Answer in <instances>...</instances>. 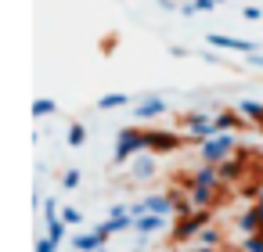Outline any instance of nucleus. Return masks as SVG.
<instances>
[{"label": "nucleus", "instance_id": "nucleus-6", "mask_svg": "<svg viewBox=\"0 0 263 252\" xmlns=\"http://www.w3.org/2000/svg\"><path fill=\"white\" fill-rule=\"evenodd\" d=\"M209 40V47H216V51H234V54H252V51H259L252 40H241V36H223V33H209L205 36Z\"/></svg>", "mask_w": 263, "mask_h": 252}, {"label": "nucleus", "instance_id": "nucleus-33", "mask_svg": "<svg viewBox=\"0 0 263 252\" xmlns=\"http://www.w3.org/2000/svg\"><path fill=\"white\" fill-rule=\"evenodd\" d=\"M191 252H216V248H209V245H195Z\"/></svg>", "mask_w": 263, "mask_h": 252}, {"label": "nucleus", "instance_id": "nucleus-2", "mask_svg": "<svg viewBox=\"0 0 263 252\" xmlns=\"http://www.w3.org/2000/svg\"><path fill=\"white\" fill-rule=\"evenodd\" d=\"M234 133H238V130H216L213 137H205V141H202V162L220 166L223 159H231L234 148H238V137H234Z\"/></svg>", "mask_w": 263, "mask_h": 252}, {"label": "nucleus", "instance_id": "nucleus-4", "mask_svg": "<svg viewBox=\"0 0 263 252\" xmlns=\"http://www.w3.org/2000/svg\"><path fill=\"white\" fill-rule=\"evenodd\" d=\"M209 223V209H195V212H187V216H180L177 220V230H173V241H191V238H198V230Z\"/></svg>", "mask_w": 263, "mask_h": 252}, {"label": "nucleus", "instance_id": "nucleus-35", "mask_svg": "<svg viewBox=\"0 0 263 252\" xmlns=\"http://www.w3.org/2000/svg\"><path fill=\"white\" fill-rule=\"evenodd\" d=\"M216 4H227V0H216Z\"/></svg>", "mask_w": 263, "mask_h": 252}, {"label": "nucleus", "instance_id": "nucleus-15", "mask_svg": "<svg viewBox=\"0 0 263 252\" xmlns=\"http://www.w3.org/2000/svg\"><path fill=\"white\" fill-rule=\"evenodd\" d=\"M238 108H241V115H245L249 123H263V101H256V98H241Z\"/></svg>", "mask_w": 263, "mask_h": 252}, {"label": "nucleus", "instance_id": "nucleus-34", "mask_svg": "<svg viewBox=\"0 0 263 252\" xmlns=\"http://www.w3.org/2000/svg\"><path fill=\"white\" fill-rule=\"evenodd\" d=\"M98 252H108V248H105V245H101V248H98Z\"/></svg>", "mask_w": 263, "mask_h": 252}, {"label": "nucleus", "instance_id": "nucleus-9", "mask_svg": "<svg viewBox=\"0 0 263 252\" xmlns=\"http://www.w3.org/2000/svg\"><path fill=\"white\" fill-rule=\"evenodd\" d=\"M187 198L195 209H213L220 202V187H209V184H187Z\"/></svg>", "mask_w": 263, "mask_h": 252}, {"label": "nucleus", "instance_id": "nucleus-26", "mask_svg": "<svg viewBox=\"0 0 263 252\" xmlns=\"http://www.w3.org/2000/svg\"><path fill=\"white\" fill-rule=\"evenodd\" d=\"M54 248H58V245H54L47 234H44V238H36V252H54Z\"/></svg>", "mask_w": 263, "mask_h": 252}, {"label": "nucleus", "instance_id": "nucleus-19", "mask_svg": "<svg viewBox=\"0 0 263 252\" xmlns=\"http://www.w3.org/2000/svg\"><path fill=\"white\" fill-rule=\"evenodd\" d=\"M65 230H69V223L58 216V220H47V238L54 241V245H62L65 241Z\"/></svg>", "mask_w": 263, "mask_h": 252}, {"label": "nucleus", "instance_id": "nucleus-23", "mask_svg": "<svg viewBox=\"0 0 263 252\" xmlns=\"http://www.w3.org/2000/svg\"><path fill=\"white\" fill-rule=\"evenodd\" d=\"M80 180H83V177H80V169H65L62 187H65V191H76V187H80Z\"/></svg>", "mask_w": 263, "mask_h": 252}, {"label": "nucleus", "instance_id": "nucleus-5", "mask_svg": "<svg viewBox=\"0 0 263 252\" xmlns=\"http://www.w3.org/2000/svg\"><path fill=\"white\" fill-rule=\"evenodd\" d=\"M130 212H134V216H141V212H159V216H170V212H177L173 191H170V195H148L144 202L130 205Z\"/></svg>", "mask_w": 263, "mask_h": 252}, {"label": "nucleus", "instance_id": "nucleus-17", "mask_svg": "<svg viewBox=\"0 0 263 252\" xmlns=\"http://www.w3.org/2000/svg\"><path fill=\"white\" fill-rule=\"evenodd\" d=\"M238 230H241V234H256V230H259V212H256V205L238 216Z\"/></svg>", "mask_w": 263, "mask_h": 252}, {"label": "nucleus", "instance_id": "nucleus-30", "mask_svg": "<svg viewBox=\"0 0 263 252\" xmlns=\"http://www.w3.org/2000/svg\"><path fill=\"white\" fill-rule=\"evenodd\" d=\"M195 8H198V11H213V8H216V0H195Z\"/></svg>", "mask_w": 263, "mask_h": 252}, {"label": "nucleus", "instance_id": "nucleus-37", "mask_svg": "<svg viewBox=\"0 0 263 252\" xmlns=\"http://www.w3.org/2000/svg\"><path fill=\"white\" fill-rule=\"evenodd\" d=\"M137 252H141V248H137Z\"/></svg>", "mask_w": 263, "mask_h": 252}, {"label": "nucleus", "instance_id": "nucleus-18", "mask_svg": "<svg viewBox=\"0 0 263 252\" xmlns=\"http://www.w3.org/2000/svg\"><path fill=\"white\" fill-rule=\"evenodd\" d=\"M126 105H130V94H105V98H98V108H101V112L126 108Z\"/></svg>", "mask_w": 263, "mask_h": 252}, {"label": "nucleus", "instance_id": "nucleus-11", "mask_svg": "<svg viewBox=\"0 0 263 252\" xmlns=\"http://www.w3.org/2000/svg\"><path fill=\"white\" fill-rule=\"evenodd\" d=\"M241 126H245L241 108H223V112H216V130H241Z\"/></svg>", "mask_w": 263, "mask_h": 252}, {"label": "nucleus", "instance_id": "nucleus-1", "mask_svg": "<svg viewBox=\"0 0 263 252\" xmlns=\"http://www.w3.org/2000/svg\"><path fill=\"white\" fill-rule=\"evenodd\" d=\"M141 151H148V137L141 126H123L116 137V151H112V166H123L130 159H137Z\"/></svg>", "mask_w": 263, "mask_h": 252}, {"label": "nucleus", "instance_id": "nucleus-29", "mask_svg": "<svg viewBox=\"0 0 263 252\" xmlns=\"http://www.w3.org/2000/svg\"><path fill=\"white\" fill-rule=\"evenodd\" d=\"M180 15H184V18H191V15H198V8H195V0H191V4H180Z\"/></svg>", "mask_w": 263, "mask_h": 252}, {"label": "nucleus", "instance_id": "nucleus-12", "mask_svg": "<svg viewBox=\"0 0 263 252\" xmlns=\"http://www.w3.org/2000/svg\"><path fill=\"white\" fill-rule=\"evenodd\" d=\"M241 173H245V159H241V155H231V159L220 162V177H223V184L241 180Z\"/></svg>", "mask_w": 263, "mask_h": 252}, {"label": "nucleus", "instance_id": "nucleus-14", "mask_svg": "<svg viewBox=\"0 0 263 252\" xmlns=\"http://www.w3.org/2000/svg\"><path fill=\"white\" fill-rule=\"evenodd\" d=\"M105 241H101V234L98 230H90V234H76L72 238V248H80V252H98Z\"/></svg>", "mask_w": 263, "mask_h": 252}, {"label": "nucleus", "instance_id": "nucleus-8", "mask_svg": "<svg viewBox=\"0 0 263 252\" xmlns=\"http://www.w3.org/2000/svg\"><path fill=\"white\" fill-rule=\"evenodd\" d=\"M134 115L137 119H159V115H166V98H159V94H144L137 105H134Z\"/></svg>", "mask_w": 263, "mask_h": 252}, {"label": "nucleus", "instance_id": "nucleus-36", "mask_svg": "<svg viewBox=\"0 0 263 252\" xmlns=\"http://www.w3.org/2000/svg\"><path fill=\"white\" fill-rule=\"evenodd\" d=\"M72 252H80V248H72Z\"/></svg>", "mask_w": 263, "mask_h": 252}, {"label": "nucleus", "instance_id": "nucleus-24", "mask_svg": "<svg viewBox=\"0 0 263 252\" xmlns=\"http://www.w3.org/2000/svg\"><path fill=\"white\" fill-rule=\"evenodd\" d=\"M40 209H44V220H58V216H62V212H58V202H51V198H44Z\"/></svg>", "mask_w": 263, "mask_h": 252}, {"label": "nucleus", "instance_id": "nucleus-32", "mask_svg": "<svg viewBox=\"0 0 263 252\" xmlns=\"http://www.w3.org/2000/svg\"><path fill=\"white\" fill-rule=\"evenodd\" d=\"M170 54H173V58H187V47H180V44H173V47H170Z\"/></svg>", "mask_w": 263, "mask_h": 252}, {"label": "nucleus", "instance_id": "nucleus-27", "mask_svg": "<svg viewBox=\"0 0 263 252\" xmlns=\"http://www.w3.org/2000/svg\"><path fill=\"white\" fill-rule=\"evenodd\" d=\"M241 15H245V18H249V22H259V18H263V8H245V11H241Z\"/></svg>", "mask_w": 263, "mask_h": 252}, {"label": "nucleus", "instance_id": "nucleus-22", "mask_svg": "<svg viewBox=\"0 0 263 252\" xmlns=\"http://www.w3.org/2000/svg\"><path fill=\"white\" fill-rule=\"evenodd\" d=\"M83 141H87V126H83V123H72V126H69V144L80 148Z\"/></svg>", "mask_w": 263, "mask_h": 252}, {"label": "nucleus", "instance_id": "nucleus-13", "mask_svg": "<svg viewBox=\"0 0 263 252\" xmlns=\"http://www.w3.org/2000/svg\"><path fill=\"white\" fill-rule=\"evenodd\" d=\"M148 177H155V159L152 151H141L134 159V180H148Z\"/></svg>", "mask_w": 263, "mask_h": 252}, {"label": "nucleus", "instance_id": "nucleus-3", "mask_svg": "<svg viewBox=\"0 0 263 252\" xmlns=\"http://www.w3.org/2000/svg\"><path fill=\"white\" fill-rule=\"evenodd\" d=\"M180 126L187 130V137L191 141H205V137H213L216 133V115H205V112H184L180 115Z\"/></svg>", "mask_w": 263, "mask_h": 252}, {"label": "nucleus", "instance_id": "nucleus-16", "mask_svg": "<svg viewBox=\"0 0 263 252\" xmlns=\"http://www.w3.org/2000/svg\"><path fill=\"white\" fill-rule=\"evenodd\" d=\"M54 112H58V101H54V98H36L33 108H29L33 119H47V115H54Z\"/></svg>", "mask_w": 263, "mask_h": 252}, {"label": "nucleus", "instance_id": "nucleus-20", "mask_svg": "<svg viewBox=\"0 0 263 252\" xmlns=\"http://www.w3.org/2000/svg\"><path fill=\"white\" fill-rule=\"evenodd\" d=\"M220 241H223V234H220L216 227H209V223H205V227L198 230V245H209V248H216Z\"/></svg>", "mask_w": 263, "mask_h": 252}, {"label": "nucleus", "instance_id": "nucleus-25", "mask_svg": "<svg viewBox=\"0 0 263 252\" xmlns=\"http://www.w3.org/2000/svg\"><path fill=\"white\" fill-rule=\"evenodd\" d=\"M62 220H65L69 227H76V223H83V212H80V209H62Z\"/></svg>", "mask_w": 263, "mask_h": 252}, {"label": "nucleus", "instance_id": "nucleus-10", "mask_svg": "<svg viewBox=\"0 0 263 252\" xmlns=\"http://www.w3.org/2000/svg\"><path fill=\"white\" fill-rule=\"evenodd\" d=\"M162 227H166V216H159V212H141L134 230H137L141 238H148V234H155V230H162Z\"/></svg>", "mask_w": 263, "mask_h": 252}, {"label": "nucleus", "instance_id": "nucleus-31", "mask_svg": "<svg viewBox=\"0 0 263 252\" xmlns=\"http://www.w3.org/2000/svg\"><path fill=\"white\" fill-rule=\"evenodd\" d=\"M159 8H162V11H180L177 0H159Z\"/></svg>", "mask_w": 263, "mask_h": 252}, {"label": "nucleus", "instance_id": "nucleus-28", "mask_svg": "<svg viewBox=\"0 0 263 252\" xmlns=\"http://www.w3.org/2000/svg\"><path fill=\"white\" fill-rule=\"evenodd\" d=\"M245 62H249L252 69H263V54H259V51H252V54H245Z\"/></svg>", "mask_w": 263, "mask_h": 252}, {"label": "nucleus", "instance_id": "nucleus-21", "mask_svg": "<svg viewBox=\"0 0 263 252\" xmlns=\"http://www.w3.org/2000/svg\"><path fill=\"white\" fill-rule=\"evenodd\" d=\"M241 252H263V230H256V234H245V241H241Z\"/></svg>", "mask_w": 263, "mask_h": 252}, {"label": "nucleus", "instance_id": "nucleus-7", "mask_svg": "<svg viewBox=\"0 0 263 252\" xmlns=\"http://www.w3.org/2000/svg\"><path fill=\"white\" fill-rule=\"evenodd\" d=\"M144 137H148V151L152 155H170V151L180 148V137L170 133V130H144Z\"/></svg>", "mask_w": 263, "mask_h": 252}]
</instances>
